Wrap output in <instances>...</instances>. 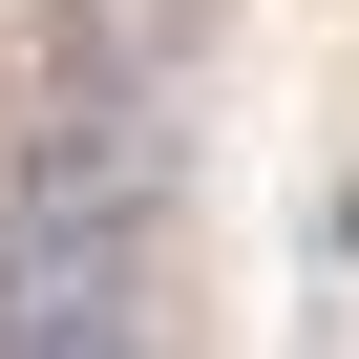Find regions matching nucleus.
Wrapping results in <instances>:
<instances>
[{
    "label": "nucleus",
    "mask_w": 359,
    "mask_h": 359,
    "mask_svg": "<svg viewBox=\"0 0 359 359\" xmlns=\"http://www.w3.org/2000/svg\"><path fill=\"white\" fill-rule=\"evenodd\" d=\"M0 359H148V233H0Z\"/></svg>",
    "instance_id": "obj_1"
}]
</instances>
